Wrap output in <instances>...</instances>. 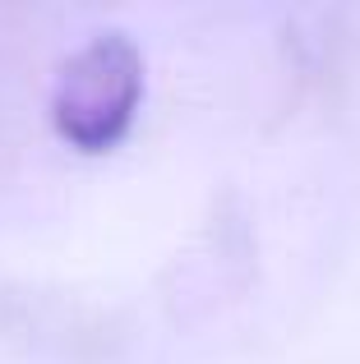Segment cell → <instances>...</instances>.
Listing matches in <instances>:
<instances>
[]
</instances>
